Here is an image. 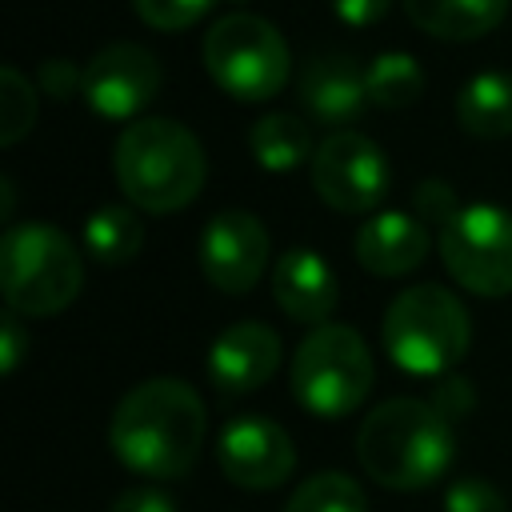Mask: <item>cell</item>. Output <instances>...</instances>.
<instances>
[{"label":"cell","mask_w":512,"mask_h":512,"mask_svg":"<svg viewBox=\"0 0 512 512\" xmlns=\"http://www.w3.org/2000/svg\"><path fill=\"white\" fill-rule=\"evenodd\" d=\"M204 400L176 376H156L120 396L108 440L124 468L148 480H180L204 448Z\"/></svg>","instance_id":"obj_1"},{"label":"cell","mask_w":512,"mask_h":512,"mask_svg":"<svg viewBox=\"0 0 512 512\" xmlns=\"http://www.w3.org/2000/svg\"><path fill=\"white\" fill-rule=\"evenodd\" d=\"M452 424L432 400L396 396L376 404L356 436V456L364 472L396 492H416L436 484L452 464Z\"/></svg>","instance_id":"obj_2"},{"label":"cell","mask_w":512,"mask_h":512,"mask_svg":"<svg viewBox=\"0 0 512 512\" xmlns=\"http://www.w3.org/2000/svg\"><path fill=\"white\" fill-rule=\"evenodd\" d=\"M204 172L200 140L168 116L132 120L116 140V184L144 212H180L200 196Z\"/></svg>","instance_id":"obj_3"},{"label":"cell","mask_w":512,"mask_h":512,"mask_svg":"<svg viewBox=\"0 0 512 512\" xmlns=\"http://www.w3.org/2000/svg\"><path fill=\"white\" fill-rule=\"evenodd\" d=\"M84 288V260L72 240L44 224H8L0 240V292L20 316H52L68 308Z\"/></svg>","instance_id":"obj_4"},{"label":"cell","mask_w":512,"mask_h":512,"mask_svg":"<svg viewBox=\"0 0 512 512\" xmlns=\"http://www.w3.org/2000/svg\"><path fill=\"white\" fill-rule=\"evenodd\" d=\"M380 336L396 368L412 376H440L464 360L472 344V320L448 288L416 284L388 304Z\"/></svg>","instance_id":"obj_5"},{"label":"cell","mask_w":512,"mask_h":512,"mask_svg":"<svg viewBox=\"0 0 512 512\" xmlns=\"http://www.w3.org/2000/svg\"><path fill=\"white\" fill-rule=\"evenodd\" d=\"M372 352L348 324H316L292 356V396L320 420H340L372 392Z\"/></svg>","instance_id":"obj_6"},{"label":"cell","mask_w":512,"mask_h":512,"mask_svg":"<svg viewBox=\"0 0 512 512\" xmlns=\"http://www.w3.org/2000/svg\"><path fill=\"white\" fill-rule=\"evenodd\" d=\"M288 44L256 12H228L204 36L208 76L236 100H268L288 84Z\"/></svg>","instance_id":"obj_7"},{"label":"cell","mask_w":512,"mask_h":512,"mask_svg":"<svg viewBox=\"0 0 512 512\" xmlns=\"http://www.w3.org/2000/svg\"><path fill=\"white\" fill-rule=\"evenodd\" d=\"M448 276L476 296L512 292V212L500 204H464L440 228Z\"/></svg>","instance_id":"obj_8"},{"label":"cell","mask_w":512,"mask_h":512,"mask_svg":"<svg viewBox=\"0 0 512 512\" xmlns=\"http://www.w3.org/2000/svg\"><path fill=\"white\" fill-rule=\"evenodd\" d=\"M312 188L336 212H372L388 192V160L368 136L340 128L312 152Z\"/></svg>","instance_id":"obj_9"},{"label":"cell","mask_w":512,"mask_h":512,"mask_svg":"<svg viewBox=\"0 0 512 512\" xmlns=\"http://www.w3.org/2000/svg\"><path fill=\"white\" fill-rule=\"evenodd\" d=\"M80 92L96 116L132 120L160 92V60L140 44H108L84 64Z\"/></svg>","instance_id":"obj_10"},{"label":"cell","mask_w":512,"mask_h":512,"mask_svg":"<svg viewBox=\"0 0 512 512\" xmlns=\"http://www.w3.org/2000/svg\"><path fill=\"white\" fill-rule=\"evenodd\" d=\"M268 264V232L260 216L228 208L216 212L200 232V272L220 292H248L256 288L260 272Z\"/></svg>","instance_id":"obj_11"},{"label":"cell","mask_w":512,"mask_h":512,"mask_svg":"<svg viewBox=\"0 0 512 512\" xmlns=\"http://www.w3.org/2000/svg\"><path fill=\"white\" fill-rule=\"evenodd\" d=\"M216 460L236 488L260 492L280 488L296 468L292 436L268 416H236L232 424H224L216 440Z\"/></svg>","instance_id":"obj_12"},{"label":"cell","mask_w":512,"mask_h":512,"mask_svg":"<svg viewBox=\"0 0 512 512\" xmlns=\"http://www.w3.org/2000/svg\"><path fill=\"white\" fill-rule=\"evenodd\" d=\"M280 336L260 324V320H240L232 328H224L212 340L208 352V376L220 392L236 396V392H252L260 384H268L280 368Z\"/></svg>","instance_id":"obj_13"},{"label":"cell","mask_w":512,"mask_h":512,"mask_svg":"<svg viewBox=\"0 0 512 512\" xmlns=\"http://www.w3.org/2000/svg\"><path fill=\"white\" fill-rule=\"evenodd\" d=\"M300 104L320 120V124H332V128H348L352 120L364 116V108L372 104L368 100V80H364V68L344 56V52H324V56H312L300 72Z\"/></svg>","instance_id":"obj_14"},{"label":"cell","mask_w":512,"mask_h":512,"mask_svg":"<svg viewBox=\"0 0 512 512\" xmlns=\"http://www.w3.org/2000/svg\"><path fill=\"white\" fill-rule=\"evenodd\" d=\"M272 296L280 312L300 324H324L336 312L340 284L328 260L312 248H288L272 268Z\"/></svg>","instance_id":"obj_15"},{"label":"cell","mask_w":512,"mask_h":512,"mask_svg":"<svg viewBox=\"0 0 512 512\" xmlns=\"http://www.w3.org/2000/svg\"><path fill=\"white\" fill-rule=\"evenodd\" d=\"M352 252L372 276H408L428 256V228L408 212H376L360 224Z\"/></svg>","instance_id":"obj_16"},{"label":"cell","mask_w":512,"mask_h":512,"mask_svg":"<svg viewBox=\"0 0 512 512\" xmlns=\"http://www.w3.org/2000/svg\"><path fill=\"white\" fill-rule=\"evenodd\" d=\"M404 12L436 40H476L504 20L508 0H404Z\"/></svg>","instance_id":"obj_17"},{"label":"cell","mask_w":512,"mask_h":512,"mask_svg":"<svg viewBox=\"0 0 512 512\" xmlns=\"http://www.w3.org/2000/svg\"><path fill=\"white\" fill-rule=\"evenodd\" d=\"M456 120L468 136H512V72H476L456 96Z\"/></svg>","instance_id":"obj_18"},{"label":"cell","mask_w":512,"mask_h":512,"mask_svg":"<svg viewBox=\"0 0 512 512\" xmlns=\"http://www.w3.org/2000/svg\"><path fill=\"white\" fill-rule=\"evenodd\" d=\"M248 148H252L256 164L268 168V172H292L296 164H304L316 152L308 124L300 116H288V112L260 116L248 132Z\"/></svg>","instance_id":"obj_19"},{"label":"cell","mask_w":512,"mask_h":512,"mask_svg":"<svg viewBox=\"0 0 512 512\" xmlns=\"http://www.w3.org/2000/svg\"><path fill=\"white\" fill-rule=\"evenodd\" d=\"M144 244V224L124 204H104L84 220V248L100 264H128Z\"/></svg>","instance_id":"obj_20"},{"label":"cell","mask_w":512,"mask_h":512,"mask_svg":"<svg viewBox=\"0 0 512 512\" xmlns=\"http://www.w3.org/2000/svg\"><path fill=\"white\" fill-rule=\"evenodd\" d=\"M368 100L376 108H408L424 92V72L408 52H380L368 68Z\"/></svg>","instance_id":"obj_21"},{"label":"cell","mask_w":512,"mask_h":512,"mask_svg":"<svg viewBox=\"0 0 512 512\" xmlns=\"http://www.w3.org/2000/svg\"><path fill=\"white\" fill-rule=\"evenodd\" d=\"M284 512H368V500H364V488L352 476L320 472L288 496Z\"/></svg>","instance_id":"obj_22"},{"label":"cell","mask_w":512,"mask_h":512,"mask_svg":"<svg viewBox=\"0 0 512 512\" xmlns=\"http://www.w3.org/2000/svg\"><path fill=\"white\" fill-rule=\"evenodd\" d=\"M36 120V96H32V84L16 72V68H4L0 72V144L12 148L24 140V132L32 128Z\"/></svg>","instance_id":"obj_23"},{"label":"cell","mask_w":512,"mask_h":512,"mask_svg":"<svg viewBox=\"0 0 512 512\" xmlns=\"http://www.w3.org/2000/svg\"><path fill=\"white\" fill-rule=\"evenodd\" d=\"M132 8L148 28L180 32V28H192L200 16H208L216 0H132Z\"/></svg>","instance_id":"obj_24"},{"label":"cell","mask_w":512,"mask_h":512,"mask_svg":"<svg viewBox=\"0 0 512 512\" xmlns=\"http://www.w3.org/2000/svg\"><path fill=\"white\" fill-rule=\"evenodd\" d=\"M444 512H508V504L488 480L464 476L444 492Z\"/></svg>","instance_id":"obj_25"},{"label":"cell","mask_w":512,"mask_h":512,"mask_svg":"<svg viewBox=\"0 0 512 512\" xmlns=\"http://www.w3.org/2000/svg\"><path fill=\"white\" fill-rule=\"evenodd\" d=\"M452 212H456V204H452V188H448L444 180H424V184L416 188V216H420V220L444 228V224L452 220Z\"/></svg>","instance_id":"obj_26"},{"label":"cell","mask_w":512,"mask_h":512,"mask_svg":"<svg viewBox=\"0 0 512 512\" xmlns=\"http://www.w3.org/2000/svg\"><path fill=\"white\" fill-rule=\"evenodd\" d=\"M24 352H28V332H24V320H20V312H4V320H0V368L12 376L16 368H20V360H24Z\"/></svg>","instance_id":"obj_27"},{"label":"cell","mask_w":512,"mask_h":512,"mask_svg":"<svg viewBox=\"0 0 512 512\" xmlns=\"http://www.w3.org/2000/svg\"><path fill=\"white\" fill-rule=\"evenodd\" d=\"M112 512H176V504H172V496H164L160 488L140 484V488L120 492L116 504H112Z\"/></svg>","instance_id":"obj_28"},{"label":"cell","mask_w":512,"mask_h":512,"mask_svg":"<svg viewBox=\"0 0 512 512\" xmlns=\"http://www.w3.org/2000/svg\"><path fill=\"white\" fill-rule=\"evenodd\" d=\"M80 80H84V72H76L68 60H48V64L40 68V84H44V92L56 96V100L72 96V92L80 88Z\"/></svg>","instance_id":"obj_29"},{"label":"cell","mask_w":512,"mask_h":512,"mask_svg":"<svg viewBox=\"0 0 512 512\" xmlns=\"http://www.w3.org/2000/svg\"><path fill=\"white\" fill-rule=\"evenodd\" d=\"M392 0H332V12L348 24V28H368L388 12Z\"/></svg>","instance_id":"obj_30"},{"label":"cell","mask_w":512,"mask_h":512,"mask_svg":"<svg viewBox=\"0 0 512 512\" xmlns=\"http://www.w3.org/2000/svg\"><path fill=\"white\" fill-rule=\"evenodd\" d=\"M468 400H472V396H468V384H464V380H448L432 404H436V408H440V412L452 420V416H460V412L468 408Z\"/></svg>","instance_id":"obj_31"}]
</instances>
